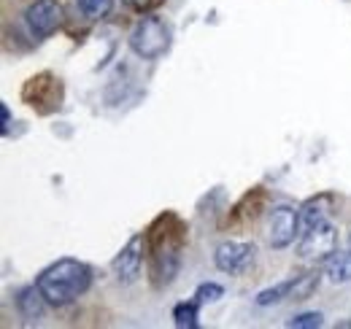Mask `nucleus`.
<instances>
[{
	"instance_id": "1",
	"label": "nucleus",
	"mask_w": 351,
	"mask_h": 329,
	"mask_svg": "<svg viewBox=\"0 0 351 329\" xmlns=\"http://www.w3.org/2000/svg\"><path fill=\"white\" fill-rule=\"evenodd\" d=\"M36 287L41 289V294L51 308L73 305L92 287V267L82 259L62 256L36 276Z\"/></svg>"
},
{
	"instance_id": "2",
	"label": "nucleus",
	"mask_w": 351,
	"mask_h": 329,
	"mask_svg": "<svg viewBox=\"0 0 351 329\" xmlns=\"http://www.w3.org/2000/svg\"><path fill=\"white\" fill-rule=\"evenodd\" d=\"M165 230H160L162 224L154 221L146 243H149V256H152V281L154 287L162 289L168 284H173V278L178 276L181 267V251H184V227L176 219L173 213L162 216Z\"/></svg>"
},
{
	"instance_id": "3",
	"label": "nucleus",
	"mask_w": 351,
	"mask_h": 329,
	"mask_svg": "<svg viewBox=\"0 0 351 329\" xmlns=\"http://www.w3.org/2000/svg\"><path fill=\"white\" fill-rule=\"evenodd\" d=\"M130 49L141 60H160L171 49V25L154 11L141 14L130 33Z\"/></svg>"
},
{
	"instance_id": "4",
	"label": "nucleus",
	"mask_w": 351,
	"mask_h": 329,
	"mask_svg": "<svg viewBox=\"0 0 351 329\" xmlns=\"http://www.w3.org/2000/svg\"><path fill=\"white\" fill-rule=\"evenodd\" d=\"M338 251V227L332 221H322L308 227L298 243V254L306 262H324Z\"/></svg>"
},
{
	"instance_id": "5",
	"label": "nucleus",
	"mask_w": 351,
	"mask_h": 329,
	"mask_svg": "<svg viewBox=\"0 0 351 329\" xmlns=\"http://www.w3.org/2000/svg\"><path fill=\"white\" fill-rule=\"evenodd\" d=\"M25 22L33 33V38L44 41L49 36H54L62 22H65V8L60 0H33L25 8Z\"/></svg>"
},
{
	"instance_id": "6",
	"label": "nucleus",
	"mask_w": 351,
	"mask_h": 329,
	"mask_svg": "<svg viewBox=\"0 0 351 329\" xmlns=\"http://www.w3.org/2000/svg\"><path fill=\"white\" fill-rule=\"evenodd\" d=\"M300 208L295 206H276L270 210V221H267V243L270 248L281 251V248L292 246L295 238L300 235Z\"/></svg>"
},
{
	"instance_id": "7",
	"label": "nucleus",
	"mask_w": 351,
	"mask_h": 329,
	"mask_svg": "<svg viewBox=\"0 0 351 329\" xmlns=\"http://www.w3.org/2000/svg\"><path fill=\"white\" fill-rule=\"evenodd\" d=\"M146 254H149L146 235H143V232L132 235L130 241L122 246V251L114 256V262H111V270H114V276H117L119 284H135V281L141 278Z\"/></svg>"
},
{
	"instance_id": "8",
	"label": "nucleus",
	"mask_w": 351,
	"mask_h": 329,
	"mask_svg": "<svg viewBox=\"0 0 351 329\" xmlns=\"http://www.w3.org/2000/svg\"><path fill=\"white\" fill-rule=\"evenodd\" d=\"M257 256V246L249 243V241H224L214 248V265L219 273L227 276H241L252 267Z\"/></svg>"
},
{
	"instance_id": "9",
	"label": "nucleus",
	"mask_w": 351,
	"mask_h": 329,
	"mask_svg": "<svg viewBox=\"0 0 351 329\" xmlns=\"http://www.w3.org/2000/svg\"><path fill=\"white\" fill-rule=\"evenodd\" d=\"M46 297L41 294V289L36 287V284H30V287H19L14 291V308H16V313L25 319V324H36L38 319H44L46 313Z\"/></svg>"
},
{
	"instance_id": "10",
	"label": "nucleus",
	"mask_w": 351,
	"mask_h": 329,
	"mask_svg": "<svg viewBox=\"0 0 351 329\" xmlns=\"http://www.w3.org/2000/svg\"><path fill=\"white\" fill-rule=\"evenodd\" d=\"M22 97L27 100V106H38L41 108V103H51L54 108L60 106V84L57 79L51 76V73H38V76H33L30 82L25 84V89H22Z\"/></svg>"
},
{
	"instance_id": "11",
	"label": "nucleus",
	"mask_w": 351,
	"mask_h": 329,
	"mask_svg": "<svg viewBox=\"0 0 351 329\" xmlns=\"http://www.w3.org/2000/svg\"><path fill=\"white\" fill-rule=\"evenodd\" d=\"M335 195L332 192H319L313 197H308L306 203L300 206V221H303V230L313 227V224H322V221H330V213L335 210Z\"/></svg>"
},
{
	"instance_id": "12",
	"label": "nucleus",
	"mask_w": 351,
	"mask_h": 329,
	"mask_svg": "<svg viewBox=\"0 0 351 329\" xmlns=\"http://www.w3.org/2000/svg\"><path fill=\"white\" fill-rule=\"evenodd\" d=\"M324 276L330 284H349L351 281V248L335 251L330 259H324Z\"/></svg>"
},
{
	"instance_id": "13",
	"label": "nucleus",
	"mask_w": 351,
	"mask_h": 329,
	"mask_svg": "<svg viewBox=\"0 0 351 329\" xmlns=\"http://www.w3.org/2000/svg\"><path fill=\"white\" fill-rule=\"evenodd\" d=\"M322 276H324V267H322V270H308V273H303V276H298V278L292 281L289 300L303 302V300H308V297H313V291H316L319 284H322Z\"/></svg>"
},
{
	"instance_id": "14",
	"label": "nucleus",
	"mask_w": 351,
	"mask_h": 329,
	"mask_svg": "<svg viewBox=\"0 0 351 329\" xmlns=\"http://www.w3.org/2000/svg\"><path fill=\"white\" fill-rule=\"evenodd\" d=\"M173 324L178 329H197L200 327V302L186 300L173 308Z\"/></svg>"
},
{
	"instance_id": "15",
	"label": "nucleus",
	"mask_w": 351,
	"mask_h": 329,
	"mask_svg": "<svg viewBox=\"0 0 351 329\" xmlns=\"http://www.w3.org/2000/svg\"><path fill=\"white\" fill-rule=\"evenodd\" d=\"M292 281H295V278H287V281H281V284H276V287L263 289V291L254 297V302H257L260 308H267V305H276V302L287 300L289 291H292Z\"/></svg>"
},
{
	"instance_id": "16",
	"label": "nucleus",
	"mask_w": 351,
	"mask_h": 329,
	"mask_svg": "<svg viewBox=\"0 0 351 329\" xmlns=\"http://www.w3.org/2000/svg\"><path fill=\"white\" fill-rule=\"evenodd\" d=\"M111 5H114V0H76L79 14L87 16V19H92V22L106 19V16L111 14Z\"/></svg>"
},
{
	"instance_id": "17",
	"label": "nucleus",
	"mask_w": 351,
	"mask_h": 329,
	"mask_svg": "<svg viewBox=\"0 0 351 329\" xmlns=\"http://www.w3.org/2000/svg\"><path fill=\"white\" fill-rule=\"evenodd\" d=\"M324 324V316L319 313V310H306V313H298L295 319H289L287 321V327L289 329H316Z\"/></svg>"
},
{
	"instance_id": "18",
	"label": "nucleus",
	"mask_w": 351,
	"mask_h": 329,
	"mask_svg": "<svg viewBox=\"0 0 351 329\" xmlns=\"http://www.w3.org/2000/svg\"><path fill=\"white\" fill-rule=\"evenodd\" d=\"M224 297V287L221 284H214V281H203L200 287L195 289V300L200 302V305H206V302H217Z\"/></svg>"
},
{
	"instance_id": "19",
	"label": "nucleus",
	"mask_w": 351,
	"mask_h": 329,
	"mask_svg": "<svg viewBox=\"0 0 351 329\" xmlns=\"http://www.w3.org/2000/svg\"><path fill=\"white\" fill-rule=\"evenodd\" d=\"M130 8H135V11H141V14H149L152 8H157L162 0H125Z\"/></svg>"
},
{
	"instance_id": "20",
	"label": "nucleus",
	"mask_w": 351,
	"mask_h": 329,
	"mask_svg": "<svg viewBox=\"0 0 351 329\" xmlns=\"http://www.w3.org/2000/svg\"><path fill=\"white\" fill-rule=\"evenodd\" d=\"M0 111H3V135L8 132V124H11V111H8V103H0Z\"/></svg>"
},
{
	"instance_id": "21",
	"label": "nucleus",
	"mask_w": 351,
	"mask_h": 329,
	"mask_svg": "<svg viewBox=\"0 0 351 329\" xmlns=\"http://www.w3.org/2000/svg\"><path fill=\"white\" fill-rule=\"evenodd\" d=\"M338 327L349 329V327H351V321H338V324H335V329H338Z\"/></svg>"
}]
</instances>
